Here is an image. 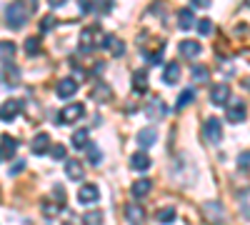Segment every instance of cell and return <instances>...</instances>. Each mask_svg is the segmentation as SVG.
<instances>
[{
	"label": "cell",
	"instance_id": "obj_1",
	"mask_svg": "<svg viewBox=\"0 0 250 225\" xmlns=\"http://www.w3.org/2000/svg\"><path fill=\"white\" fill-rule=\"evenodd\" d=\"M5 23L13 28V30H20L25 23H28V10L23 8V3L20 0H15V3H10L5 8Z\"/></svg>",
	"mask_w": 250,
	"mask_h": 225
},
{
	"label": "cell",
	"instance_id": "obj_2",
	"mask_svg": "<svg viewBox=\"0 0 250 225\" xmlns=\"http://www.w3.org/2000/svg\"><path fill=\"white\" fill-rule=\"evenodd\" d=\"M83 115H85V105H83V103H70V105H65L60 110L58 123H60V125H73V123H78Z\"/></svg>",
	"mask_w": 250,
	"mask_h": 225
},
{
	"label": "cell",
	"instance_id": "obj_3",
	"mask_svg": "<svg viewBox=\"0 0 250 225\" xmlns=\"http://www.w3.org/2000/svg\"><path fill=\"white\" fill-rule=\"evenodd\" d=\"M203 138L208 143H220L223 140V123L218 118H208L203 123Z\"/></svg>",
	"mask_w": 250,
	"mask_h": 225
},
{
	"label": "cell",
	"instance_id": "obj_4",
	"mask_svg": "<svg viewBox=\"0 0 250 225\" xmlns=\"http://www.w3.org/2000/svg\"><path fill=\"white\" fill-rule=\"evenodd\" d=\"M223 205L220 203H205L203 205V218L210 225H225V215H223Z\"/></svg>",
	"mask_w": 250,
	"mask_h": 225
},
{
	"label": "cell",
	"instance_id": "obj_5",
	"mask_svg": "<svg viewBox=\"0 0 250 225\" xmlns=\"http://www.w3.org/2000/svg\"><path fill=\"white\" fill-rule=\"evenodd\" d=\"M103 38L105 35H100L98 28H85L80 33V50H93L95 45H103Z\"/></svg>",
	"mask_w": 250,
	"mask_h": 225
},
{
	"label": "cell",
	"instance_id": "obj_6",
	"mask_svg": "<svg viewBox=\"0 0 250 225\" xmlns=\"http://www.w3.org/2000/svg\"><path fill=\"white\" fill-rule=\"evenodd\" d=\"M23 110V103L20 100H15V98H10V100H5L3 105H0V120H5V123H10V120H15V115Z\"/></svg>",
	"mask_w": 250,
	"mask_h": 225
},
{
	"label": "cell",
	"instance_id": "obj_7",
	"mask_svg": "<svg viewBox=\"0 0 250 225\" xmlns=\"http://www.w3.org/2000/svg\"><path fill=\"white\" fill-rule=\"evenodd\" d=\"M78 200L85 203V205H90V203L100 200V188L93 185V183H85V185H80V190H78Z\"/></svg>",
	"mask_w": 250,
	"mask_h": 225
},
{
	"label": "cell",
	"instance_id": "obj_8",
	"mask_svg": "<svg viewBox=\"0 0 250 225\" xmlns=\"http://www.w3.org/2000/svg\"><path fill=\"white\" fill-rule=\"evenodd\" d=\"M145 115H148L150 120H160V118L168 115V105H165L160 98H153L148 103V108H145Z\"/></svg>",
	"mask_w": 250,
	"mask_h": 225
},
{
	"label": "cell",
	"instance_id": "obj_9",
	"mask_svg": "<svg viewBox=\"0 0 250 225\" xmlns=\"http://www.w3.org/2000/svg\"><path fill=\"white\" fill-rule=\"evenodd\" d=\"M78 93V80L75 78H62L60 83H58V98H62V100H68V98H73Z\"/></svg>",
	"mask_w": 250,
	"mask_h": 225
},
{
	"label": "cell",
	"instance_id": "obj_10",
	"mask_svg": "<svg viewBox=\"0 0 250 225\" xmlns=\"http://www.w3.org/2000/svg\"><path fill=\"white\" fill-rule=\"evenodd\" d=\"M178 50H180V55H183V58H188V60H195V58L203 53V48H200L198 40H180Z\"/></svg>",
	"mask_w": 250,
	"mask_h": 225
},
{
	"label": "cell",
	"instance_id": "obj_11",
	"mask_svg": "<svg viewBox=\"0 0 250 225\" xmlns=\"http://www.w3.org/2000/svg\"><path fill=\"white\" fill-rule=\"evenodd\" d=\"M103 48H105L110 55H115V58H120L125 53V43L118 35H105V38H103Z\"/></svg>",
	"mask_w": 250,
	"mask_h": 225
},
{
	"label": "cell",
	"instance_id": "obj_12",
	"mask_svg": "<svg viewBox=\"0 0 250 225\" xmlns=\"http://www.w3.org/2000/svg\"><path fill=\"white\" fill-rule=\"evenodd\" d=\"M228 100H230V88H228L225 83L213 85V90H210V103H213V105H225Z\"/></svg>",
	"mask_w": 250,
	"mask_h": 225
},
{
	"label": "cell",
	"instance_id": "obj_13",
	"mask_svg": "<svg viewBox=\"0 0 250 225\" xmlns=\"http://www.w3.org/2000/svg\"><path fill=\"white\" fill-rule=\"evenodd\" d=\"M48 148H50V135H48V133H38V135L30 140V150H33L35 155H45Z\"/></svg>",
	"mask_w": 250,
	"mask_h": 225
},
{
	"label": "cell",
	"instance_id": "obj_14",
	"mask_svg": "<svg viewBox=\"0 0 250 225\" xmlns=\"http://www.w3.org/2000/svg\"><path fill=\"white\" fill-rule=\"evenodd\" d=\"M243 120H245V103L233 100V105L228 108V123H243Z\"/></svg>",
	"mask_w": 250,
	"mask_h": 225
},
{
	"label": "cell",
	"instance_id": "obj_15",
	"mask_svg": "<svg viewBox=\"0 0 250 225\" xmlns=\"http://www.w3.org/2000/svg\"><path fill=\"white\" fill-rule=\"evenodd\" d=\"M163 80H165L168 85H175L178 80H180V63H178V60H173V63H168V65H165Z\"/></svg>",
	"mask_w": 250,
	"mask_h": 225
},
{
	"label": "cell",
	"instance_id": "obj_16",
	"mask_svg": "<svg viewBox=\"0 0 250 225\" xmlns=\"http://www.w3.org/2000/svg\"><path fill=\"white\" fill-rule=\"evenodd\" d=\"M145 90H148V73H145V70H135L133 73V93L143 95Z\"/></svg>",
	"mask_w": 250,
	"mask_h": 225
},
{
	"label": "cell",
	"instance_id": "obj_17",
	"mask_svg": "<svg viewBox=\"0 0 250 225\" xmlns=\"http://www.w3.org/2000/svg\"><path fill=\"white\" fill-rule=\"evenodd\" d=\"M178 25H180V30H190V28L195 25V18H193V10H190V8H180V13H178Z\"/></svg>",
	"mask_w": 250,
	"mask_h": 225
},
{
	"label": "cell",
	"instance_id": "obj_18",
	"mask_svg": "<svg viewBox=\"0 0 250 225\" xmlns=\"http://www.w3.org/2000/svg\"><path fill=\"white\" fill-rule=\"evenodd\" d=\"M130 190H133V195H135V198H145V195H148V193L153 190V183H150L148 178H140V180H135V183H133V188H130Z\"/></svg>",
	"mask_w": 250,
	"mask_h": 225
},
{
	"label": "cell",
	"instance_id": "obj_19",
	"mask_svg": "<svg viewBox=\"0 0 250 225\" xmlns=\"http://www.w3.org/2000/svg\"><path fill=\"white\" fill-rule=\"evenodd\" d=\"M155 140H158V133H155L153 128H143V130L138 133V145H140V148H150Z\"/></svg>",
	"mask_w": 250,
	"mask_h": 225
},
{
	"label": "cell",
	"instance_id": "obj_20",
	"mask_svg": "<svg viewBox=\"0 0 250 225\" xmlns=\"http://www.w3.org/2000/svg\"><path fill=\"white\" fill-rule=\"evenodd\" d=\"M125 218H128L130 225H140L143 223V208L135 205V203H130V205H125Z\"/></svg>",
	"mask_w": 250,
	"mask_h": 225
},
{
	"label": "cell",
	"instance_id": "obj_21",
	"mask_svg": "<svg viewBox=\"0 0 250 225\" xmlns=\"http://www.w3.org/2000/svg\"><path fill=\"white\" fill-rule=\"evenodd\" d=\"M130 165H133V170L143 173V170H148V168H150V158L145 155V153H135V155L130 158Z\"/></svg>",
	"mask_w": 250,
	"mask_h": 225
},
{
	"label": "cell",
	"instance_id": "obj_22",
	"mask_svg": "<svg viewBox=\"0 0 250 225\" xmlns=\"http://www.w3.org/2000/svg\"><path fill=\"white\" fill-rule=\"evenodd\" d=\"M65 173L70 180H80L83 178V165H80V160H65Z\"/></svg>",
	"mask_w": 250,
	"mask_h": 225
},
{
	"label": "cell",
	"instance_id": "obj_23",
	"mask_svg": "<svg viewBox=\"0 0 250 225\" xmlns=\"http://www.w3.org/2000/svg\"><path fill=\"white\" fill-rule=\"evenodd\" d=\"M0 143H3V150H0V153H3V158H13V153L18 150V143L10 135H3V138H0Z\"/></svg>",
	"mask_w": 250,
	"mask_h": 225
},
{
	"label": "cell",
	"instance_id": "obj_24",
	"mask_svg": "<svg viewBox=\"0 0 250 225\" xmlns=\"http://www.w3.org/2000/svg\"><path fill=\"white\" fill-rule=\"evenodd\" d=\"M93 98L98 100V103H110V100H113V95H110V88H108V85H95Z\"/></svg>",
	"mask_w": 250,
	"mask_h": 225
},
{
	"label": "cell",
	"instance_id": "obj_25",
	"mask_svg": "<svg viewBox=\"0 0 250 225\" xmlns=\"http://www.w3.org/2000/svg\"><path fill=\"white\" fill-rule=\"evenodd\" d=\"M155 220L163 223V225H170V223H175V210L173 208H163V210L155 213Z\"/></svg>",
	"mask_w": 250,
	"mask_h": 225
},
{
	"label": "cell",
	"instance_id": "obj_26",
	"mask_svg": "<svg viewBox=\"0 0 250 225\" xmlns=\"http://www.w3.org/2000/svg\"><path fill=\"white\" fill-rule=\"evenodd\" d=\"M85 153H88V160L93 163V165H100V160H103V150H100L98 145L88 143V145H85Z\"/></svg>",
	"mask_w": 250,
	"mask_h": 225
},
{
	"label": "cell",
	"instance_id": "obj_27",
	"mask_svg": "<svg viewBox=\"0 0 250 225\" xmlns=\"http://www.w3.org/2000/svg\"><path fill=\"white\" fill-rule=\"evenodd\" d=\"M83 225H103V213H100V210L83 213Z\"/></svg>",
	"mask_w": 250,
	"mask_h": 225
},
{
	"label": "cell",
	"instance_id": "obj_28",
	"mask_svg": "<svg viewBox=\"0 0 250 225\" xmlns=\"http://www.w3.org/2000/svg\"><path fill=\"white\" fill-rule=\"evenodd\" d=\"M193 80H195V83H208V80H210L208 68L205 65H193Z\"/></svg>",
	"mask_w": 250,
	"mask_h": 225
},
{
	"label": "cell",
	"instance_id": "obj_29",
	"mask_svg": "<svg viewBox=\"0 0 250 225\" xmlns=\"http://www.w3.org/2000/svg\"><path fill=\"white\" fill-rule=\"evenodd\" d=\"M193 100H195V90L193 88H188V90H183V95L178 98V103H175V108L178 110H183L188 103H193Z\"/></svg>",
	"mask_w": 250,
	"mask_h": 225
},
{
	"label": "cell",
	"instance_id": "obj_30",
	"mask_svg": "<svg viewBox=\"0 0 250 225\" xmlns=\"http://www.w3.org/2000/svg\"><path fill=\"white\" fill-rule=\"evenodd\" d=\"M25 53H28L30 58H35V55L40 53V38H28V40H25Z\"/></svg>",
	"mask_w": 250,
	"mask_h": 225
},
{
	"label": "cell",
	"instance_id": "obj_31",
	"mask_svg": "<svg viewBox=\"0 0 250 225\" xmlns=\"http://www.w3.org/2000/svg\"><path fill=\"white\" fill-rule=\"evenodd\" d=\"M15 43H10V40H5V43H0V55H3L5 60H13V55H15Z\"/></svg>",
	"mask_w": 250,
	"mask_h": 225
},
{
	"label": "cell",
	"instance_id": "obj_32",
	"mask_svg": "<svg viewBox=\"0 0 250 225\" xmlns=\"http://www.w3.org/2000/svg\"><path fill=\"white\" fill-rule=\"evenodd\" d=\"M73 145L80 150V148H85L88 145V130H78L75 135H73Z\"/></svg>",
	"mask_w": 250,
	"mask_h": 225
},
{
	"label": "cell",
	"instance_id": "obj_33",
	"mask_svg": "<svg viewBox=\"0 0 250 225\" xmlns=\"http://www.w3.org/2000/svg\"><path fill=\"white\" fill-rule=\"evenodd\" d=\"M58 210H60V203L43 200V215H45V218H53V215H58Z\"/></svg>",
	"mask_w": 250,
	"mask_h": 225
},
{
	"label": "cell",
	"instance_id": "obj_34",
	"mask_svg": "<svg viewBox=\"0 0 250 225\" xmlns=\"http://www.w3.org/2000/svg\"><path fill=\"white\" fill-rule=\"evenodd\" d=\"M195 28H198V33H200V35H210V33H213V23H210L208 18L198 20V23H195Z\"/></svg>",
	"mask_w": 250,
	"mask_h": 225
},
{
	"label": "cell",
	"instance_id": "obj_35",
	"mask_svg": "<svg viewBox=\"0 0 250 225\" xmlns=\"http://www.w3.org/2000/svg\"><path fill=\"white\" fill-rule=\"evenodd\" d=\"M55 25H58L55 15H45V18H43V23H40V33H48V30H53Z\"/></svg>",
	"mask_w": 250,
	"mask_h": 225
},
{
	"label": "cell",
	"instance_id": "obj_36",
	"mask_svg": "<svg viewBox=\"0 0 250 225\" xmlns=\"http://www.w3.org/2000/svg\"><path fill=\"white\" fill-rule=\"evenodd\" d=\"M18 78H20V75H18V70H15L13 65H8V68H5V73H3V80H5V83H18Z\"/></svg>",
	"mask_w": 250,
	"mask_h": 225
},
{
	"label": "cell",
	"instance_id": "obj_37",
	"mask_svg": "<svg viewBox=\"0 0 250 225\" xmlns=\"http://www.w3.org/2000/svg\"><path fill=\"white\" fill-rule=\"evenodd\" d=\"M50 155H53L55 160H65V145H62V143L53 145V148H50Z\"/></svg>",
	"mask_w": 250,
	"mask_h": 225
},
{
	"label": "cell",
	"instance_id": "obj_38",
	"mask_svg": "<svg viewBox=\"0 0 250 225\" xmlns=\"http://www.w3.org/2000/svg\"><path fill=\"white\" fill-rule=\"evenodd\" d=\"M95 8H98V13H110V8H113V0H95Z\"/></svg>",
	"mask_w": 250,
	"mask_h": 225
},
{
	"label": "cell",
	"instance_id": "obj_39",
	"mask_svg": "<svg viewBox=\"0 0 250 225\" xmlns=\"http://www.w3.org/2000/svg\"><path fill=\"white\" fill-rule=\"evenodd\" d=\"M53 198H55V203H60V205H62V203H65V188L55 185V188H53Z\"/></svg>",
	"mask_w": 250,
	"mask_h": 225
},
{
	"label": "cell",
	"instance_id": "obj_40",
	"mask_svg": "<svg viewBox=\"0 0 250 225\" xmlns=\"http://www.w3.org/2000/svg\"><path fill=\"white\" fill-rule=\"evenodd\" d=\"M248 165H250V153L245 150V153H240V158H238V168L248 170Z\"/></svg>",
	"mask_w": 250,
	"mask_h": 225
},
{
	"label": "cell",
	"instance_id": "obj_41",
	"mask_svg": "<svg viewBox=\"0 0 250 225\" xmlns=\"http://www.w3.org/2000/svg\"><path fill=\"white\" fill-rule=\"evenodd\" d=\"M20 3H23V8L28 10V15L35 13V8H38V0H20Z\"/></svg>",
	"mask_w": 250,
	"mask_h": 225
},
{
	"label": "cell",
	"instance_id": "obj_42",
	"mask_svg": "<svg viewBox=\"0 0 250 225\" xmlns=\"http://www.w3.org/2000/svg\"><path fill=\"white\" fill-rule=\"evenodd\" d=\"M25 168V163L23 160H20V163H13V168H10V175H18L20 170H23Z\"/></svg>",
	"mask_w": 250,
	"mask_h": 225
},
{
	"label": "cell",
	"instance_id": "obj_43",
	"mask_svg": "<svg viewBox=\"0 0 250 225\" xmlns=\"http://www.w3.org/2000/svg\"><path fill=\"white\" fill-rule=\"evenodd\" d=\"M210 3H213V0H193L195 8H210Z\"/></svg>",
	"mask_w": 250,
	"mask_h": 225
},
{
	"label": "cell",
	"instance_id": "obj_44",
	"mask_svg": "<svg viewBox=\"0 0 250 225\" xmlns=\"http://www.w3.org/2000/svg\"><path fill=\"white\" fill-rule=\"evenodd\" d=\"M48 3H50V8H60V5H65L68 0H48Z\"/></svg>",
	"mask_w": 250,
	"mask_h": 225
},
{
	"label": "cell",
	"instance_id": "obj_45",
	"mask_svg": "<svg viewBox=\"0 0 250 225\" xmlns=\"http://www.w3.org/2000/svg\"><path fill=\"white\" fill-rule=\"evenodd\" d=\"M235 33H238V35H248V25H238Z\"/></svg>",
	"mask_w": 250,
	"mask_h": 225
},
{
	"label": "cell",
	"instance_id": "obj_46",
	"mask_svg": "<svg viewBox=\"0 0 250 225\" xmlns=\"http://www.w3.org/2000/svg\"><path fill=\"white\" fill-rule=\"evenodd\" d=\"M245 85H248V88H250V80H248V83H245Z\"/></svg>",
	"mask_w": 250,
	"mask_h": 225
},
{
	"label": "cell",
	"instance_id": "obj_47",
	"mask_svg": "<svg viewBox=\"0 0 250 225\" xmlns=\"http://www.w3.org/2000/svg\"><path fill=\"white\" fill-rule=\"evenodd\" d=\"M0 160H3V153H0Z\"/></svg>",
	"mask_w": 250,
	"mask_h": 225
},
{
	"label": "cell",
	"instance_id": "obj_48",
	"mask_svg": "<svg viewBox=\"0 0 250 225\" xmlns=\"http://www.w3.org/2000/svg\"><path fill=\"white\" fill-rule=\"evenodd\" d=\"M248 5H250V0H248Z\"/></svg>",
	"mask_w": 250,
	"mask_h": 225
}]
</instances>
